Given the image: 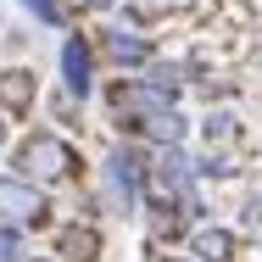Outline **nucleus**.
<instances>
[{
  "instance_id": "obj_1",
  "label": "nucleus",
  "mask_w": 262,
  "mask_h": 262,
  "mask_svg": "<svg viewBox=\"0 0 262 262\" xmlns=\"http://www.w3.org/2000/svg\"><path fill=\"white\" fill-rule=\"evenodd\" d=\"M11 173H23V179L39 184V190H56V184H73V179L84 173V157L73 151L67 134H56V128H28V134L11 145Z\"/></svg>"
},
{
  "instance_id": "obj_2",
  "label": "nucleus",
  "mask_w": 262,
  "mask_h": 262,
  "mask_svg": "<svg viewBox=\"0 0 262 262\" xmlns=\"http://www.w3.org/2000/svg\"><path fill=\"white\" fill-rule=\"evenodd\" d=\"M106 190L123 212H140L145 190H151V157L140 145H112L106 151Z\"/></svg>"
},
{
  "instance_id": "obj_3",
  "label": "nucleus",
  "mask_w": 262,
  "mask_h": 262,
  "mask_svg": "<svg viewBox=\"0 0 262 262\" xmlns=\"http://www.w3.org/2000/svg\"><path fill=\"white\" fill-rule=\"evenodd\" d=\"M0 223H23V229H45L51 223V190L28 184L23 173H0Z\"/></svg>"
},
{
  "instance_id": "obj_4",
  "label": "nucleus",
  "mask_w": 262,
  "mask_h": 262,
  "mask_svg": "<svg viewBox=\"0 0 262 262\" xmlns=\"http://www.w3.org/2000/svg\"><path fill=\"white\" fill-rule=\"evenodd\" d=\"M56 73H61V95L67 101H90L95 95V45H90V34H67L61 39V51H56Z\"/></svg>"
},
{
  "instance_id": "obj_5",
  "label": "nucleus",
  "mask_w": 262,
  "mask_h": 262,
  "mask_svg": "<svg viewBox=\"0 0 262 262\" xmlns=\"http://www.w3.org/2000/svg\"><path fill=\"white\" fill-rule=\"evenodd\" d=\"M101 51L123 67V73H145L151 61H157V45L134 28V23H112V28H101Z\"/></svg>"
},
{
  "instance_id": "obj_6",
  "label": "nucleus",
  "mask_w": 262,
  "mask_h": 262,
  "mask_svg": "<svg viewBox=\"0 0 262 262\" xmlns=\"http://www.w3.org/2000/svg\"><path fill=\"white\" fill-rule=\"evenodd\" d=\"M101 246H106V240H101V229L73 217V223H61V229H56L51 257H56V262H101Z\"/></svg>"
},
{
  "instance_id": "obj_7",
  "label": "nucleus",
  "mask_w": 262,
  "mask_h": 262,
  "mask_svg": "<svg viewBox=\"0 0 262 262\" xmlns=\"http://www.w3.org/2000/svg\"><path fill=\"white\" fill-rule=\"evenodd\" d=\"M190 257L195 262H234L240 257V234L223 223H195L190 229Z\"/></svg>"
},
{
  "instance_id": "obj_8",
  "label": "nucleus",
  "mask_w": 262,
  "mask_h": 262,
  "mask_svg": "<svg viewBox=\"0 0 262 262\" xmlns=\"http://www.w3.org/2000/svg\"><path fill=\"white\" fill-rule=\"evenodd\" d=\"M39 101V84L28 67H0V117H28Z\"/></svg>"
},
{
  "instance_id": "obj_9",
  "label": "nucleus",
  "mask_w": 262,
  "mask_h": 262,
  "mask_svg": "<svg viewBox=\"0 0 262 262\" xmlns=\"http://www.w3.org/2000/svg\"><path fill=\"white\" fill-rule=\"evenodd\" d=\"M140 134H145L157 151H162V145H184V140H190V117H184L179 106H167V112H157V117L140 123Z\"/></svg>"
},
{
  "instance_id": "obj_10",
  "label": "nucleus",
  "mask_w": 262,
  "mask_h": 262,
  "mask_svg": "<svg viewBox=\"0 0 262 262\" xmlns=\"http://www.w3.org/2000/svg\"><path fill=\"white\" fill-rule=\"evenodd\" d=\"M234 123H240V117H234L229 106H217V112H207V117H201V140H207L212 151H223V145H229V140L240 134Z\"/></svg>"
},
{
  "instance_id": "obj_11",
  "label": "nucleus",
  "mask_w": 262,
  "mask_h": 262,
  "mask_svg": "<svg viewBox=\"0 0 262 262\" xmlns=\"http://www.w3.org/2000/svg\"><path fill=\"white\" fill-rule=\"evenodd\" d=\"M28 229L23 223H0V262H28Z\"/></svg>"
},
{
  "instance_id": "obj_12",
  "label": "nucleus",
  "mask_w": 262,
  "mask_h": 262,
  "mask_svg": "<svg viewBox=\"0 0 262 262\" xmlns=\"http://www.w3.org/2000/svg\"><path fill=\"white\" fill-rule=\"evenodd\" d=\"M23 11H28L39 28H61V23H67V0H23Z\"/></svg>"
},
{
  "instance_id": "obj_13",
  "label": "nucleus",
  "mask_w": 262,
  "mask_h": 262,
  "mask_svg": "<svg viewBox=\"0 0 262 262\" xmlns=\"http://www.w3.org/2000/svg\"><path fill=\"white\" fill-rule=\"evenodd\" d=\"M6 145H11V117H0V157H6Z\"/></svg>"
},
{
  "instance_id": "obj_14",
  "label": "nucleus",
  "mask_w": 262,
  "mask_h": 262,
  "mask_svg": "<svg viewBox=\"0 0 262 262\" xmlns=\"http://www.w3.org/2000/svg\"><path fill=\"white\" fill-rule=\"evenodd\" d=\"M78 6H90V11H112V6H123V0H78Z\"/></svg>"
},
{
  "instance_id": "obj_15",
  "label": "nucleus",
  "mask_w": 262,
  "mask_h": 262,
  "mask_svg": "<svg viewBox=\"0 0 262 262\" xmlns=\"http://www.w3.org/2000/svg\"><path fill=\"white\" fill-rule=\"evenodd\" d=\"M167 262H195V257H167Z\"/></svg>"
},
{
  "instance_id": "obj_16",
  "label": "nucleus",
  "mask_w": 262,
  "mask_h": 262,
  "mask_svg": "<svg viewBox=\"0 0 262 262\" xmlns=\"http://www.w3.org/2000/svg\"><path fill=\"white\" fill-rule=\"evenodd\" d=\"M28 262H56V257H28Z\"/></svg>"
}]
</instances>
